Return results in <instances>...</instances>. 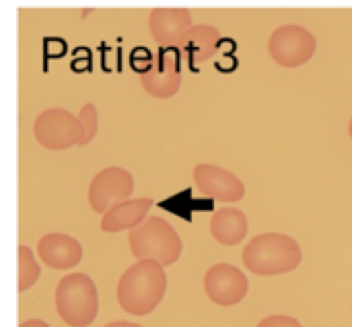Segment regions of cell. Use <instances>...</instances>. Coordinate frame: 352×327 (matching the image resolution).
<instances>
[{"instance_id":"13","label":"cell","mask_w":352,"mask_h":327,"mask_svg":"<svg viewBox=\"0 0 352 327\" xmlns=\"http://www.w3.org/2000/svg\"><path fill=\"white\" fill-rule=\"evenodd\" d=\"M153 208L151 198H136V200H124L113 204L101 218V231L103 233H120V231H130L136 225H140L146 216L148 210Z\"/></svg>"},{"instance_id":"17","label":"cell","mask_w":352,"mask_h":327,"mask_svg":"<svg viewBox=\"0 0 352 327\" xmlns=\"http://www.w3.org/2000/svg\"><path fill=\"white\" fill-rule=\"evenodd\" d=\"M78 120H80V126H82V142H80V146H85L97 136V130H99V117H97L95 105L85 103L80 113H78Z\"/></svg>"},{"instance_id":"1","label":"cell","mask_w":352,"mask_h":327,"mask_svg":"<svg viewBox=\"0 0 352 327\" xmlns=\"http://www.w3.org/2000/svg\"><path fill=\"white\" fill-rule=\"evenodd\" d=\"M167 293L165 268L153 260H138L118 282L120 307L136 317L153 313Z\"/></svg>"},{"instance_id":"11","label":"cell","mask_w":352,"mask_h":327,"mask_svg":"<svg viewBox=\"0 0 352 327\" xmlns=\"http://www.w3.org/2000/svg\"><path fill=\"white\" fill-rule=\"evenodd\" d=\"M190 27L192 12L188 8H155L148 16L151 35L161 47L179 45Z\"/></svg>"},{"instance_id":"16","label":"cell","mask_w":352,"mask_h":327,"mask_svg":"<svg viewBox=\"0 0 352 327\" xmlns=\"http://www.w3.org/2000/svg\"><path fill=\"white\" fill-rule=\"evenodd\" d=\"M39 276H41V268L33 251L27 245H21L19 247V293H25L31 286H35Z\"/></svg>"},{"instance_id":"5","label":"cell","mask_w":352,"mask_h":327,"mask_svg":"<svg viewBox=\"0 0 352 327\" xmlns=\"http://www.w3.org/2000/svg\"><path fill=\"white\" fill-rule=\"evenodd\" d=\"M33 134L35 140L47 150H66L72 146H80L82 142L80 120L62 107L41 111L35 120Z\"/></svg>"},{"instance_id":"6","label":"cell","mask_w":352,"mask_h":327,"mask_svg":"<svg viewBox=\"0 0 352 327\" xmlns=\"http://www.w3.org/2000/svg\"><path fill=\"white\" fill-rule=\"evenodd\" d=\"M318 41L301 25H283L278 27L268 41V52L272 60L285 68H299L307 64L316 54Z\"/></svg>"},{"instance_id":"20","label":"cell","mask_w":352,"mask_h":327,"mask_svg":"<svg viewBox=\"0 0 352 327\" xmlns=\"http://www.w3.org/2000/svg\"><path fill=\"white\" fill-rule=\"evenodd\" d=\"M105 327H142V326L132 324V322H111V324H107Z\"/></svg>"},{"instance_id":"21","label":"cell","mask_w":352,"mask_h":327,"mask_svg":"<svg viewBox=\"0 0 352 327\" xmlns=\"http://www.w3.org/2000/svg\"><path fill=\"white\" fill-rule=\"evenodd\" d=\"M349 136H351V140H352V117H351V124H349Z\"/></svg>"},{"instance_id":"14","label":"cell","mask_w":352,"mask_h":327,"mask_svg":"<svg viewBox=\"0 0 352 327\" xmlns=\"http://www.w3.org/2000/svg\"><path fill=\"white\" fill-rule=\"evenodd\" d=\"M219 43H221V33H219L217 27H212V25H192L177 47H182V52L186 54L190 64L198 66V64L208 62L217 54Z\"/></svg>"},{"instance_id":"7","label":"cell","mask_w":352,"mask_h":327,"mask_svg":"<svg viewBox=\"0 0 352 327\" xmlns=\"http://www.w3.org/2000/svg\"><path fill=\"white\" fill-rule=\"evenodd\" d=\"M134 192V177L122 167L101 169L89 185V204L97 214H105L113 204L124 202Z\"/></svg>"},{"instance_id":"4","label":"cell","mask_w":352,"mask_h":327,"mask_svg":"<svg viewBox=\"0 0 352 327\" xmlns=\"http://www.w3.org/2000/svg\"><path fill=\"white\" fill-rule=\"evenodd\" d=\"M56 311L70 327H89L99 313V293L87 274H68L56 289Z\"/></svg>"},{"instance_id":"3","label":"cell","mask_w":352,"mask_h":327,"mask_svg":"<svg viewBox=\"0 0 352 327\" xmlns=\"http://www.w3.org/2000/svg\"><path fill=\"white\" fill-rule=\"evenodd\" d=\"M128 245L136 260H153L163 268L175 264L184 251L177 231L161 216H148L130 229Z\"/></svg>"},{"instance_id":"19","label":"cell","mask_w":352,"mask_h":327,"mask_svg":"<svg viewBox=\"0 0 352 327\" xmlns=\"http://www.w3.org/2000/svg\"><path fill=\"white\" fill-rule=\"evenodd\" d=\"M19 327H52L50 324L41 322V319H29V322H23Z\"/></svg>"},{"instance_id":"8","label":"cell","mask_w":352,"mask_h":327,"mask_svg":"<svg viewBox=\"0 0 352 327\" xmlns=\"http://www.w3.org/2000/svg\"><path fill=\"white\" fill-rule=\"evenodd\" d=\"M248 289L250 282L245 274L231 264H217L208 268L204 276L206 297L221 307H233L241 303L248 295Z\"/></svg>"},{"instance_id":"9","label":"cell","mask_w":352,"mask_h":327,"mask_svg":"<svg viewBox=\"0 0 352 327\" xmlns=\"http://www.w3.org/2000/svg\"><path fill=\"white\" fill-rule=\"evenodd\" d=\"M194 183L202 196L219 202H239L245 196V185L235 173L210 163L194 167Z\"/></svg>"},{"instance_id":"18","label":"cell","mask_w":352,"mask_h":327,"mask_svg":"<svg viewBox=\"0 0 352 327\" xmlns=\"http://www.w3.org/2000/svg\"><path fill=\"white\" fill-rule=\"evenodd\" d=\"M258 327H303L295 317H289V315H270L266 319L260 322Z\"/></svg>"},{"instance_id":"2","label":"cell","mask_w":352,"mask_h":327,"mask_svg":"<svg viewBox=\"0 0 352 327\" xmlns=\"http://www.w3.org/2000/svg\"><path fill=\"white\" fill-rule=\"evenodd\" d=\"M303 251L299 243L283 233H262L243 249V264L256 276H278L299 268Z\"/></svg>"},{"instance_id":"10","label":"cell","mask_w":352,"mask_h":327,"mask_svg":"<svg viewBox=\"0 0 352 327\" xmlns=\"http://www.w3.org/2000/svg\"><path fill=\"white\" fill-rule=\"evenodd\" d=\"M142 89L155 99H169L182 89L179 58L175 52H161L157 62L140 74Z\"/></svg>"},{"instance_id":"12","label":"cell","mask_w":352,"mask_h":327,"mask_svg":"<svg viewBox=\"0 0 352 327\" xmlns=\"http://www.w3.org/2000/svg\"><path fill=\"white\" fill-rule=\"evenodd\" d=\"M37 253L41 262L54 270H68L82 262V245L64 233H47L37 243Z\"/></svg>"},{"instance_id":"15","label":"cell","mask_w":352,"mask_h":327,"mask_svg":"<svg viewBox=\"0 0 352 327\" xmlns=\"http://www.w3.org/2000/svg\"><path fill=\"white\" fill-rule=\"evenodd\" d=\"M210 233L221 245H239L248 235V216L239 208H221L210 218Z\"/></svg>"}]
</instances>
